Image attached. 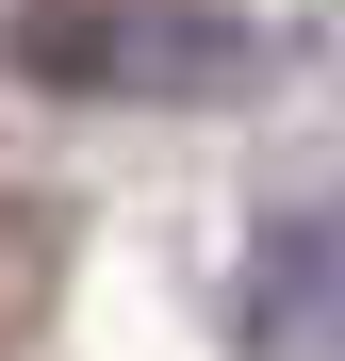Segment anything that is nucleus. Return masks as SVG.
Returning a JSON list of instances; mask_svg holds the SVG:
<instances>
[{"label":"nucleus","mask_w":345,"mask_h":361,"mask_svg":"<svg viewBox=\"0 0 345 361\" xmlns=\"http://www.w3.org/2000/svg\"><path fill=\"white\" fill-rule=\"evenodd\" d=\"M0 66H17L33 99L198 115V99H247L279 66V33L230 17V0H17V17H0Z\"/></svg>","instance_id":"obj_1"},{"label":"nucleus","mask_w":345,"mask_h":361,"mask_svg":"<svg viewBox=\"0 0 345 361\" xmlns=\"http://www.w3.org/2000/svg\"><path fill=\"white\" fill-rule=\"evenodd\" d=\"M230 295H247L230 329H247L263 361H345V197L279 214L263 247H247V279H230Z\"/></svg>","instance_id":"obj_2"},{"label":"nucleus","mask_w":345,"mask_h":361,"mask_svg":"<svg viewBox=\"0 0 345 361\" xmlns=\"http://www.w3.org/2000/svg\"><path fill=\"white\" fill-rule=\"evenodd\" d=\"M49 263H66V230H49V214H17V197H0V345H17V329H33V295H49Z\"/></svg>","instance_id":"obj_3"}]
</instances>
